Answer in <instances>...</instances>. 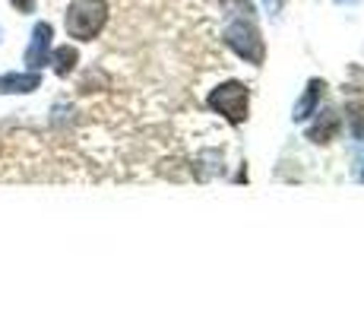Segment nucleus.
I'll return each instance as SVG.
<instances>
[{"instance_id": "1", "label": "nucleus", "mask_w": 364, "mask_h": 317, "mask_svg": "<svg viewBox=\"0 0 364 317\" xmlns=\"http://www.w3.org/2000/svg\"><path fill=\"white\" fill-rule=\"evenodd\" d=\"M108 23V4L105 0H73L67 6V35L76 41H92Z\"/></svg>"}, {"instance_id": "2", "label": "nucleus", "mask_w": 364, "mask_h": 317, "mask_svg": "<svg viewBox=\"0 0 364 317\" xmlns=\"http://www.w3.org/2000/svg\"><path fill=\"white\" fill-rule=\"evenodd\" d=\"M222 38H225V45L232 48V51H235L241 61L254 63V67H260V63H263L266 45H263L260 29H257V23H254L250 16H247V19H244V16L232 19V23L225 26V32H222Z\"/></svg>"}, {"instance_id": "3", "label": "nucleus", "mask_w": 364, "mask_h": 317, "mask_svg": "<svg viewBox=\"0 0 364 317\" xmlns=\"http://www.w3.org/2000/svg\"><path fill=\"white\" fill-rule=\"evenodd\" d=\"M206 105L213 111H219L228 124H244L247 121V108H250V89L244 86L241 80H228V83H219V86L209 93Z\"/></svg>"}, {"instance_id": "4", "label": "nucleus", "mask_w": 364, "mask_h": 317, "mask_svg": "<svg viewBox=\"0 0 364 317\" xmlns=\"http://www.w3.org/2000/svg\"><path fill=\"white\" fill-rule=\"evenodd\" d=\"M51 38H54V29L51 23H38L32 29V38H29V48H26V67L29 70H45L51 63Z\"/></svg>"}, {"instance_id": "5", "label": "nucleus", "mask_w": 364, "mask_h": 317, "mask_svg": "<svg viewBox=\"0 0 364 317\" xmlns=\"http://www.w3.org/2000/svg\"><path fill=\"white\" fill-rule=\"evenodd\" d=\"M339 130H342V115L336 108H323V111L314 115V124L307 127V140H311V143L326 146V143H333V140L339 137Z\"/></svg>"}, {"instance_id": "6", "label": "nucleus", "mask_w": 364, "mask_h": 317, "mask_svg": "<svg viewBox=\"0 0 364 317\" xmlns=\"http://www.w3.org/2000/svg\"><path fill=\"white\" fill-rule=\"evenodd\" d=\"M326 93V83L323 80H311L304 89V95L295 102V108H291V121H307V118H314L320 111V98Z\"/></svg>"}, {"instance_id": "7", "label": "nucleus", "mask_w": 364, "mask_h": 317, "mask_svg": "<svg viewBox=\"0 0 364 317\" xmlns=\"http://www.w3.org/2000/svg\"><path fill=\"white\" fill-rule=\"evenodd\" d=\"M41 89L38 70H26V73H4L0 76V95H29Z\"/></svg>"}, {"instance_id": "8", "label": "nucleus", "mask_w": 364, "mask_h": 317, "mask_svg": "<svg viewBox=\"0 0 364 317\" xmlns=\"http://www.w3.org/2000/svg\"><path fill=\"white\" fill-rule=\"evenodd\" d=\"M80 63V51L73 45H60V48H51V67L58 76H70Z\"/></svg>"}, {"instance_id": "9", "label": "nucleus", "mask_w": 364, "mask_h": 317, "mask_svg": "<svg viewBox=\"0 0 364 317\" xmlns=\"http://www.w3.org/2000/svg\"><path fill=\"white\" fill-rule=\"evenodd\" d=\"M342 121L348 124V133H352L355 140H364V98L346 105V115H342Z\"/></svg>"}, {"instance_id": "10", "label": "nucleus", "mask_w": 364, "mask_h": 317, "mask_svg": "<svg viewBox=\"0 0 364 317\" xmlns=\"http://www.w3.org/2000/svg\"><path fill=\"white\" fill-rule=\"evenodd\" d=\"M16 6V13H32L35 10V0H10Z\"/></svg>"}, {"instance_id": "11", "label": "nucleus", "mask_w": 364, "mask_h": 317, "mask_svg": "<svg viewBox=\"0 0 364 317\" xmlns=\"http://www.w3.org/2000/svg\"><path fill=\"white\" fill-rule=\"evenodd\" d=\"M266 6H272V13L279 10V0H266Z\"/></svg>"}, {"instance_id": "12", "label": "nucleus", "mask_w": 364, "mask_h": 317, "mask_svg": "<svg viewBox=\"0 0 364 317\" xmlns=\"http://www.w3.org/2000/svg\"><path fill=\"white\" fill-rule=\"evenodd\" d=\"M358 178L364 181V159H361V172H358Z\"/></svg>"}, {"instance_id": "13", "label": "nucleus", "mask_w": 364, "mask_h": 317, "mask_svg": "<svg viewBox=\"0 0 364 317\" xmlns=\"http://www.w3.org/2000/svg\"><path fill=\"white\" fill-rule=\"evenodd\" d=\"M339 4H358V0H339Z\"/></svg>"}, {"instance_id": "14", "label": "nucleus", "mask_w": 364, "mask_h": 317, "mask_svg": "<svg viewBox=\"0 0 364 317\" xmlns=\"http://www.w3.org/2000/svg\"><path fill=\"white\" fill-rule=\"evenodd\" d=\"M0 38H4V32H0Z\"/></svg>"}]
</instances>
